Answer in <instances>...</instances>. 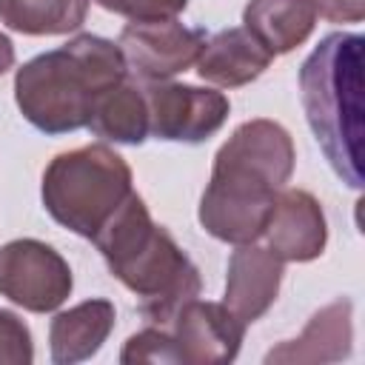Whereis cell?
Here are the masks:
<instances>
[{"label":"cell","instance_id":"obj_20","mask_svg":"<svg viewBox=\"0 0 365 365\" xmlns=\"http://www.w3.org/2000/svg\"><path fill=\"white\" fill-rule=\"evenodd\" d=\"M317 14L328 23H362L365 0H314Z\"/></svg>","mask_w":365,"mask_h":365},{"label":"cell","instance_id":"obj_11","mask_svg":"<svg viewBox=\"0 0 365 365\" xmlns=\"http://www.w3.org/2000/svg\"><path fill=\"white\" fill-rule=\"evenodd\" d=\"M282 274V259L274 251L254 242L237 245L228 259L222 305L248 328L274 305Z\"/></svg>","mask_w":365,"mask_h":365},{"label":"cell","instance_id":"obj_5","mask_svg":"<svg viewBox=\"0 0 365 365\" xmlns=\"http://www.w3.org/2000/svg\"><path fill=\"white\" fill-rule=\"evenodd\" d=\"M131 182L128 163L106 143H91L63 151L46 165L40 197L54 222L94 240L134 191Z\"/></svg>","mask_w":365,"mask_h":365},{"label":"cell","instance_id":"obj_8","mask_svg":"<svg viewBox=\"0 0 365 365\" xmlns=\"http://www.w3.org/2000/svg\"><path fill=\"white\" fill-rule=\"evenodd\" d=\"M202 29H188L177 17L165 20H131L120 31V51L125 57L128 71H134L143 83L171 80L180 71H188L202 46H205Z\"/></svg>","mask_w":365,"mask_h":365},{"label":"cell","instance_id":"obj_17","mask_svg":"<svg viewBox=\"0 0 365 365\" xmlns=\"http://www.w3.org/2000/svg\"><path fill=\"white\" fill-rule=\"evenodd\" d=\"M86 14L88 0H0V23L31 37L71 34L86 23Z\"/></svg>","mask_w":365,"mask_h":365},{"label":"cell","instance_id":"obj_19","mask_svg":"<svg viewBox=\"0 0 365 365\" xmlns=\"http://www.w3.org/2000/svg\"><path fill=\"white\" fill-rule=\"evenodd\" d=\"M94 3L103 6L106 11H114V14L137 20V23L177 17L188 6V0H94Z\"/></svg>","mask_w":365,"mask_h":365},{"label":"cell","instance_id":"obj_15","mask_svg":"<svg viewBox=\"0 0 365 365\" xmlns=\"http://www.w3.org/2000/svg\"><path fill=\"white\" fill-rule=\"evenodd\" d=\"M314 26V0H248L242 11V29L251 31L274 57L302 46Z\"/></svg>","mask_w":365,"mask_h":365},{"label":"cell","instance_id":"obj_16","mask_svg":"<svg viewBox=\"0 0 365 365\" xmlns=\"http://www.w3.org/2000/svg\"><path fill=\"white\" fill-rule=\"evenodd\" d=\"M94 137L123 143V145H140L148 140V111L145 97L137 83L128 77L108 91H103L91 108L88 125Z\"/></svg>","mask_w":365,"mask_h":365},{"label":"cell","instance_id":"obj_18","mask_svg":"<svg viewBox=\"0 0 365 365\" xmlns=\"http://www.w3.org/2000/svg\"><path fill=\"white\" fill-rule=\"evenodd\" d=\"M123 365L134 362H160V365H180V354L165 325H145L143 331L131 334L120 351Z\"/></svg>","mask_w":365,"mask_h":365},{"label":"cell","instance_id":"obj_12","mask_svg":"<svg viewBox=\"0 0 365 365\" xmlns=\"http://www.w3.org/2000/svg\"><path fill=\"white\" fill-rule=\"evenodd\" d=\"M354 305L351 299H334L319 308L297 339H285L265 354V365H299V362H339L351 354L354 342Z\"/></svg>","mask_w":365,"mask_h":365},{"label":"cell","instance_id":"obj_1","mask_svg":"<svg viewBox=\"0 0 365 365\" xmlns=\"http://www.w3.org/2000/svg\"><path fill=\"white\" fill-rule=\"evenodd\" d=\"M291 134L274 120H248L220 145L197 220L220 242H257L277 194L294 174Z\"/></svg>","mask_w":365,"mask_h":365},{"label":"cell","instance_id":"obj_9","mask_svg":"<svg viewBox=\"0 0 365 365\" xmlns=\"http://www.w3.org/2000/svg\"><path fill=\"white\" fill-rule=\"evenodd\" d=\"M180 365H225L237 359L245 325L222 305L208 299H188L165 325Z\"/></svg>","mask_w":365,"mask_h":365},{"label":"cell","instance_id":"obj_6","mask_svg":"<svg viewBox=\"0 0 365 365\" xmlns=\"http://www.w3.org/2000/svg\"><path fill=\"white\" fill-rule=\"evenodd\" d=\"M74 288V277L60 251L23 237L0 245V294L31 314L57 311Z\"/></svg>","mask_w":365,"mask_h":365},{"label":"cell","instance_id":"obj_21","mask_svg":"<svg viewBox=\"0 0 365 365\" xmlns=\"http://www.w3.org/2000/svg\"><path fill=\"white\" fill-rule=\"evenodd\" d=\"M14 66V43L0 31V77Z\"/></svg>","mask_w":365,"mask_h":365},{"label":"cell","instance_id":"obj_3","mask_svg":"<svg viewBox=\"0 0 365 365\" xmlns=\"http://www.w3.org/2000/svg\"><path fill=\"white\" fill-rule=\"evenodd\" d=\"M125 77L128 66L114 40L77 34L17 68L14 100L37 131L68 134L86 128L97 97Z\"/></svg>","mask_w":365,"mask_h":365},{"label":"cell","instance_id":"obj_13","mask_svg":"<svg viewBox=\"0 0 365 365\" xmlns=\"http://www.w3.org/2000/svg\"><path fill=\"white\" fill-rule=\"evenodd\" d=\"M274 54L242 26L222 29L205 40L197 57V74L220 88H240L254 83L268 66Z\"/></svg>","mask_w":365,"mask_h":365},{"label":"cell","instance_id":"obj_2","mask_svg":"<svg viewBox=\"0 0 365 365\" xmlns=\"http://www.w3.org/2000/svg\"><path fill=\"white\" fill-rule=\"evenodd\" d=\"M91 242L108 271L137 297V308L148 325H168L188 299L200 297V268L151 220L140 194L131 191Z\"/></svg>","mask_w":365,"mask_h":365},{"label":"cell","instance_id":"obj_10","mask_svg":"<svg viewBox=\"0 0 365 365\" xmlns=\"http://www.w3.org/2000/svg\"><path fill=\"white\" fill-rule=\"evenodd\" d=\"M265 248L282 262H311L325 251L328 222L319 200L305 188H282L265 222Z\"/></svg>","mask_w":365,"mask_h":365},{"label":"cell","instance_id":"obj_14","mask_svg":"<svg viewBox=\"0 0 365 365\" xmlns=\"http://www.w3.org/2000/svg\"><path fill=\"white\" fill-rule=\"evenodd\" d=\"M114 302L86 299L68 311H60L48 325V351L54 365H74L91 359L108 334L114 331Z\"/></svg>","mask_w":365,"mask_h":365},{"label":"cell","instance_id":"obj_4","mask_svg":"<svg viewBox=\"0 0 365 365\" xmlns=\"http://www.w3.org/2000/svg\"><path fill=\"white\" fill-rule=\"evenodd\" d=\"M362 34L334 31L299 66V97L305 120L336 171V177L359 191L362 174Z\"/></svg>","mask_w":365,"mask_h":365},{"label":"cell","instance_id":"obj_7","mask_svg":"<svg viewBox=\"0 0 365 365\" xmlns=\"http://www.w3.org/2000/svg\"><path fill=\"white\" fill-rule=\"evenodd\" d=\"M148 137L165 143H202L214 137L231 111V103L217 88H200L174 80L143 83Z\"/></svg>","mask_w":365,"mask_h":365}]
</instances>
